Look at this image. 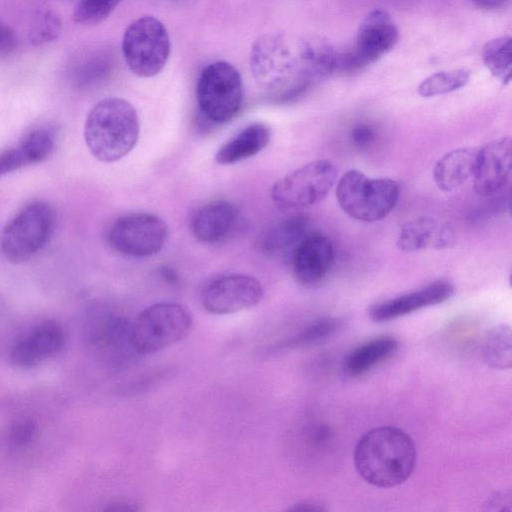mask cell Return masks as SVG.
<instances>
[{
	"instance_id": "cell-1",
	"label": "cell",
	"mask_w": 512,
	"mask_h": 512,
	"mask_svg": "<svg viewBox=\"0 0 512 512\" xmlns=\"http://www.w3.org/2000/svg\"><path fill=\"white\" fill-rule=\"evenodd\" d=\"M333 52L317 40L286 34L266 35L252 48L251 70L272 100L288 102L332 74Z\"/></svg>"
},
{
	"instance_id": "cell-2",
	"label": "cell",
	"mask_w": 512,
	"mask_h": 512,
	"mask_svg": "<svg viewBox=\"0 0 512 512\" xmlns=\"http://www.w3.org/2000/svg\"><path fill=\"white\" fill-rule=\"evenodd\" d=\"M416 447L404 430L381 426L366 432L354 450V465L369 484L390 488L405 482L416 464Z\"/></svg>"
},
{
	"instance_id": "cell-3",
	"label": "cell",
	"mask_w": 512,
	"mask_h": 512,
	"mask_svg": "<svg viewBox=\"0 0 512 512\" xmlns=\"http://www.w3.org/2000/svg\"><path fill=\"white\" fill-rule=\"evenodd\" d=\"M140 124L134 106L125 99L109 97L96 103L87 114L84 140L100 162H116L137 144Z\"/></svg>"
},
{
	"instance_id": "cell-4",
	"label": "cell",
	"mask_w": 512,
	"mask_h": 512,
	"mask_svg": "<svg viewBox=\"0 0 512 512\" xmlns=\"http://www.w3.org/2000/svg\"><path fill=\"white\" fill-rule=\"evenodd\" d=\"M400 186L391 178H371L352 169L338 181L336 198L351 218L374 222L385 218L397 205Z\"/></svg>"
},
{
	"instance_id": "cell-5",
	"label": "cell",
	"mask_w": 512,
	"mask_h": 512,
	"mask_svg": "<svg viewBox=\"0 0 512 512\" xmlns=\"http://www.w3.org/2000/svg\"><path fill=\"white\" fill-rule=\"evenodd\" d=\"M54 223L55 214L49 203L33 200L25 204L2 229V256L14 264L33 258L51 237Z\"/></svg>"
},
{
	"instance_id": "cell-6",
	"label": "cell",
	"mask_w": 512,
	"mask_h": 512,
	"mask_svg": "<svg viewBox=\"0 0 512 512\" xmlns=\"http://www.w3.org/2000/svg\"><path fill=\"white\" fill-rule=\"evenodd\" d=\"M192 324V315L183 305L155 303L132 322V344L138 355L155 353L185 338Z\"/></svg>"
},
{
	"instance_id": "cell-7",
	"label": "cell",
	"mask_w": 512,
	"mask_h": 512,
	"mask_svg": "<svg viewBox=\"0 0 512 512\" xmlns=\"http://www.w3.org/2000/svg\"><path fill=\"white\" fill-rule=\"evenodd\" d=\"M196 97L203 116L216 124L233 119L243 101V85L239 71L224 60L208 64L200 73Z\"/></svg>"
},
{
	"instance_id": "cell-8",
	"label": "cell",
	"mask_w": 512,
	"mask_h": 512,
	"mask_svg": "<svg viewBox=\"0 0 512 512\" xmlns=\"http://www.w3.org/2000/svg\"><path fill=\"white\" fill-rule=\"evenodd\" d=\"M171 51L169 34L164 24L153 16L134 20L122 39L124 59L135 75L143 78L159 74Z\"/></svg>"
},
{
	"instance_id": "cell-9",
	"label": "cell",
	"mask_w": 512,
	"mask_h": 512,
	"mask_svg": "<svg viewBox=\"0 0 512 512\" xmlns=\"http://www.w3.org/2000/svg\"><path fill=\"white\" fill-rule=\"evenodd\" d=\"M398 40V29L390 15L381 10L370 11L361 21L355 45L344 52L334 51L332 74H351L377 61Z\"/></svg>"
},
{
	"instance_id": "cell-10",
	"label": "cell",
	"mask_w": 512,
	"mask_h": 512,
	"mask_svg": "<svg viewBox=\"0 0 512 512\" xmlns=\"http://www.w3.org/2000/svg\"><path fill=\"white\" fill-rule=\"evenodd\" d=\"M337 168L329 160L309 162L277 180L271 198L282 210H297L323 200L336 182Z\"/></svg>"
},
{
	"instance_id": "cell-11",
	"label": "cell",
	"mask_w": 512,
	"mask_h": 512,
	"mask_svg": "<svg viewBox=\"0 0 512 512\" xmlns=\"http://www.w3.org/2000/svg\"><path fill=\"white\" fill-rule=\"evenodd\" d=\"M168 236L165 221L152 213H129L117 217L108 227L110 248L123 256L147 257L158 253Z\"/></svg>"
},
{
	"instance_id": "cell-12",
	"label": "cell",
	"mask_w": 512,
	"mask_h": 512,
	"mask_svg": "<svg viewBox=\"0 0 512 512\" xmlns=\"http://www.w3.org/2000/svg\"><path fill=\"white\" fill-rule=\"evenodd\" d=\"M131 326L121 315H92L84 327L85 344L92 356L106 367L122 368L138 356L132 344Z\"/></svg>"
},
{
	"instance_id": "cell-13",
	"label": "cell",
	"mask_w": 512,
	"mask_h": 512,
	"mask_svg": "<svg viewBox=\"0 0 512 512\" xmlns=\"http://www.w3.org/2000/svg\"><path fill=\"white\" fill-rule=\"evenodd\" d=\"M264 293V287L257 278L244 273H225L205 284L201 302L209 313L226 315L256 306Z\"/></svg>"
},
{
	"instance_id": "cell-14",
	"label": "cell",
	"mask_w": 512,
	"mask_h": 512,
	"mask_svg": "<svg viewBox=\"0 0 512 512\" xmlns=\"http://www.w3.org/2000/svg\"><path fill=\"white\" fill-rule=\"evenodd\" d=\"M511 138L494 139L477 150L474 190L487 197L499 193L511 175Z\"/></svg>"
},
{
	"instance_id": "cell-15",
	"label": "cell",
	"mask_w": 512,
	"mask_h": 512,
	"mask_svg": "<svg viewBox=\"0 0 512 512\" xmlns=\"http://www.w3.org/2000/svg\"><path fill=\"white\" fill-rule=\"evenodd\" d=\"M455 292L447 280H436L414 291L381 301L369 309V317L375 322L392 320L422 308L442 303Z\"/></svg>"
},
{
	"instance_id": "cell-16",
	"label": "cell",
	"mask_w": 512,
	"mask_h": 512,
	"mask_svg": "<svg viewBox=\"0 0 512 512\" xmlns=\"http://www.w3.org/2000/svg\"><path fill=\"white\" fill-rule=\"evenodd\" d=\"M334 261L332 243L327 237L316 233H310L290 259L295 279L306 286L321 282L331 270Z\"/></svg>"
},
{
	"instance_id": "cell-17",
	"label": "cell",
	"mask_w": 512,
	"mask_h": 512,
	"mask_svg": "<svg viewBox=\"0 0 512 512\" xmlns=\"http://www.w3.org/2000/svg\"><path fill=\"white\" fill-rule=\"evenodd\" d=\"M56 140L54 127H35L15 145L0 152V177L45 161L54 152Z\"/></svg>"
},
{
	"instance_id": "cell-18",
	"label": "cell",
	"mask_w": 512,
	"mask_h": 512,
	"mask_svg": "<svg viewBox=\"0 0 512 512\" xmlns=\"http://www.w3.org/2000/svg\"><path fill=\"white\" fill-rule=\"evenodd\" d=\"M65 343L62 328L46 322L35 328L11 350V362L20 368H32L59 353Z\"/></svg>"
},
{
	"instance_id": "cell-19",
	"label": "cell",
	"mask_w": 512,
	"mask_h": 512,
	"mask_svg": "<svg viewBox=\"0 0 512 512\" xmlns=\"http://www.w3.org/2000/svg\"><path fill=\"white\" fill-rule=\"evenodd\" d=\"M239 212L236 206L223 199L212 200L199 207L191 219L194 237L203 243H217L234 231Z\"/></svg>"
},
{
	"instance_id": "cell-20",
	"label": "cell",
	"mask_w": 512,
	"mask_h": 512,
	"mask_svg": "<svg viewBox=\"0 0 512 512\" xmlns=\"http://www.w3.org/2000/svg\"><path fill=\"white\" fill-rule=\"evenodd\" d=\"M454 242L452 228L433 216H420L406 222L400 229L396 244L405 252L444 249Z\"/></svg>"
},
{
	"instance_id": "cell-21",
	"label": "cell",
	"mask_w": 512,
	"mask_h": 512,
	"mask_svg": "<svg viewBox=\"0 0 512 512\" xmlns=\"http://www.w3.org/2000/svg\"><path fill=\"white\" fill-rule=\"evenodd\" d=\"M310 233L308 219L294 215L270 228L260 246L267 256L290 261L297 247Z\"/></svg>"
},
{
	"instance_id": "cell-22",
	"label": "cell",
	"mask_w": 512,
	"mask_h": 512,
	"mask_svg": "<svg viewBox=\"0 0 512 512\" xmlns=\"http://www.w3.org/2000/svg\"><path fill=\"white\" fill-rule=\"evenodd\" d=\"M271 129L264 123H252L223 143L215 154L221 165H231L260 153L270 142Z\"/></svg>"
},
{
	"instance_id": "cell-23",
	"label": "cell",
	"mask_w": 512,
	"mask_h": 512,
	"mask_svg": "<svg viewBox=\"0 0 512 512\" xmlns=\"http://www.w3.org/2000/svg\"><path fill=\"white\" fill-rule=\"evenodd\" d=\"M476 158L477 150L471 148H457L444 154L433 169V178L438 188L450 192L472 178Z\"/></svg>"
},
{
	"instance_id": "cell-24",
	"label": "cell",
	"mask_w": 512,
	"mask_h": 512,
	"mask_svg": "<svg viewBox=\"0 0 512 512\" xmlns=\"http://www.w3.org/2000/svg\"><path fill=\"white\" fill-rule=\"evenodd\" d=\"M398 349L396 339L388 336L377 337L353 349L343 361V372L348 377L361 376L385 360Z\"/></svg>"
},
{
	"instance_id": "cell-25",
	"label": "cell",
	"mask_w": 512,
	"mask_h": 512,
	"mask_svg": "<svg viewBox=\"0 0 512 512\" xmlns=\"http://www.w3.org/2000/svg\"><path fill=\"white\" fill-rule=\"evenodd\" d=\"M485 66L503 84L511 79L512 43L509 36H500L488 41L482 50Z\"/></svg>"
},
{
	"instance_id": "cell-26",
	"label": "cell",
	"mask_w": 512,
	"mask_h": 512,
	"mask_svg": "<svg viewBox=\"0 0 512 512\" xmlns=\"http://www.w3.org/2000/svg\"><path fill=\"white\" fill-rule=\"evenodd\" d=\"M484 360L491 368H511V331L509 326L499 325L487 334L483 346Z\"/></svg>"
},
{
	"instance_id": "cell-27",
	"label": "cell",
	"mask_w": 512,
	"mask_h": 512,
	"mask_svg": "<svg viewBox=\"0 0 512 512\" xmlns=\"http://www.w3.org/2000/svg\"><path fill=\"white\" fill-rule=\"evenodd\" d=\"M469 80L470 73L465 69L436 72L420 82L417 92L422 97H435L459 90Z\"/></svg>"
},
{
	"instance_id": "cell-28",
	"label": "cell",
	"mask_w": 512,
	"mask_h": 512,
	"mask_svg": "<svg viewBox=\"0 0 512 512\" xmlns=\"http://www.w3.org/2000/svg\"><path fill=\"white\" fill-rule=\"evenodd\" d=\"M61 29V21L53 11L40 10L32 19L29 40L35 46L47 44L59 37Z\"/></svg>"
},
{
	"instance_id": "cell-29",
	"label": "cell",
	"mask_w": 512,
	"mask_h": 512,
	"mask_svg": "<svg viewBox=\"0 0 512 512\" xmlns=\"http://www.w3.org/2000/svg\"><path fill=\"white\" fill-rule=\"evenodd\" d=\"M341 327V321L336 318H325L314 322L296 336L287 340L280 347L294 348L317 343L333 335Z\"/></svg>"
},
{
	"instance_id": "cell-30",
	"label": "cell",
	"mask_w": 512,
	"mask_h": 512,
	"mask_svg": "<svg viewBox=\"0 0 512 512\" xmlns=\"http://www.w3.org/2000/svg\"><path fill=\"white\" fill-rule=\"evenodd\" d=\"M122 0H80L73 19L82 25L97 24L105 20Z\"/></svg>"
},
{
	"instance_id": "cell-31",
	"label": "cell",
	"mask_w": 512,
	"mask_h": 512,
	"mask_svg": "<svg viewBox=\"0 0 512 512\" xmlns=\"http://www.w3.org/2000/svg\"><path fill=\"white\" fill-rule=\"evenodd\" d=\"M107 62L101 59L91 60L77 69L74 75L78 87L86 88L95 84L107 71Z\"/></svg>"
},
{
	"instance_id": "cell-32",
	"label": "cell",
	"mask_w": 512,
	"mask_h": 512,
	"mask_svg": "<svg viewBox=\"0 0 512 512\" xmlns=\"http://www.w3.org/2000/svg\"><path fill=\"white\" fill-rule=\"evenodd\" d=\"M37 430V424L34 420L29 418L17 420L11 426L10 441L16 446H25L34 440Z\"/></svg>"
},
{
	"instance_id": "cell-33",
	"label": "cell",
	"mask_w": 512,
	"mask_h": 512,
	"mask_svg": "<svg viewBox=\"0 0 512 512\" xmlns=\"http://www.w3.org/2000/svg\"><path fill=\"white\" fill-rule=\"evenodd\" d=\"M17 45V38L12 28L0 18V56L12 53Z\"/></svg>"
},
{
	"instance_id": "cell-34",
	"label": "cell",
	"mask_w": 512,
	"mask_h": 512,
	"mask_svg": "<svg viewBox=\"0 0 512 512\" xmlns=\"http://www.w3.org/2000/svg\"><path fill=\"white\" fill-rule=\"evenodd\" d=\"M375 138V132L370 125L359 124L351 131V141L358 148L369 146Z\"/></svg>"
},
{
	"instance_id": "cell-35",
	"label": "cell",
	"mask_w": 512,
	"mask_h": 512,
	"mask_svg": "<svg viewBox=\"0 0 512 512\" xmlns=\"http://www.w3.org/2000/svg\"><path fill=\"white\" fill-rule=\"evenodd\" d=\"M475 5L487 10H495L503 7L508 0H471Z\"/></svg>"
},
{
	"instance_id": "cell-36",
	"label": "cell",
	"mask_w": 512,
	"mask_h": 512,
	"mask_svg": "<svg viewBox=\"0 0 512 512\" xmlns=\"http://www.w3.org/2000/svg\"><path fill=\"white\" fill-rule=\"evenodd\" d=\"M292 511H319L323 510L320 506L314 503L302 502L290 508Z\"/></svg>"
},
{
	"instance_id": "cell-37",
	"label": "cell",
	"mask_w": 512,
	"mask_h": 512,
	"mask_svg": "<svg viewBox=\"0 0 512 512\" xmlns=\"http://www.w3.org/2000/svg\"><path fill=\"white\" fill-rule=\"evenodd\" d=\"M107 510H113V511H134V510H138L137 507H134V505L132 503H127V502H122V503H117L115 504L113 507H108Z\"/></svg>"
}]
</instances>
